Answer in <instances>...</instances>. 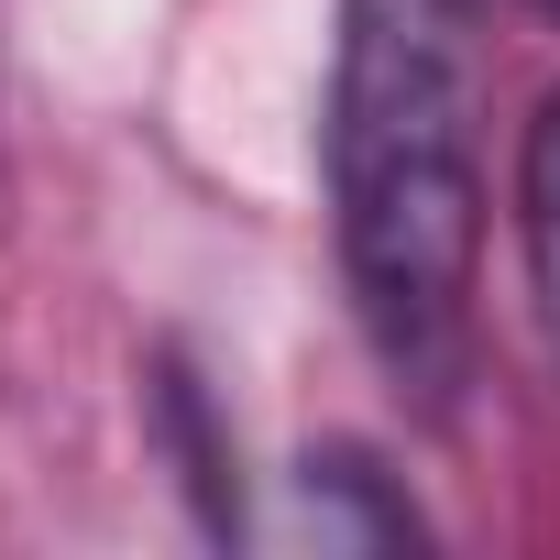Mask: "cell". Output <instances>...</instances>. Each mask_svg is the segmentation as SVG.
<instances>
[{"instance_id": "obj_4", "label": "cell", "mask_w": 560, "mask_h": 560, "mask_svg": "<svg viewBox=\"0 0 560 560\" xmlns=\"http://www.w3.org/2000/svg\"><path fill=\"white\" fill-rule=\"evenodd\" d=\"M154 407H165V440H176V462H187V494H198V516L231 538V527H242V494H231V451L209 440V407H198V385H187L176 363L154 374Z\"/></svg>"}, {"instance_id": "obj_5", "label": "cell", "mask_w": 560, "mask_h": 560, "mask_svg": "<svg viewBox=\"0 0 560 560\" xmlns=\"http://www.w3.org/2000/svg\"><path fill=\"white\" fill-rule=\"evenodd\" d=\"M538 12H549V23H560V0H538Z\"/></svg>"}, {"instance_id": "obj_2", "label": "cell", "mask_w": 560, "mask_h": 560, "mask_svg": "<svg viewBox=\"0 0 560 560\" xmlns=\"http://www.w3.org/2000/svg\"><path fill=\"white\" fill-rule=\"evenodd\" d=\"M516 242H527V308H538V341L560 363V89L538 100L527 143H516Z\"/></svg>"}, {"instance_id": "obj_1", "label": "cell", "mask_w": 560, "mask_h": 560, "mask_svg": "<svg viewBox=\"0 0 560 560\" xmlns=\"http://www.w3.org/2000/svg\"><path fill=\"white\" fill-rule=\"evenodd\" d=\"M330 231L374 363L440 418L472 374L483 275V34L472 0H341Z\"/></svg>"}, {"instance_id": "obj_3", "label": "cell", "mask_w": 560, "mask_h": 560, "mask_svg": "<svg viewBox=\"0 0 560 560\" xmlns=\"http://www.w3.org/2000/svg\"><path fill=\"white\" fill-rule=\"evenodd\" d=\"M308 516H319V538H363V549L429 538L418 505L385 494V462H363V451H319V462H308Z\"/></svg>"}]
</instances>
